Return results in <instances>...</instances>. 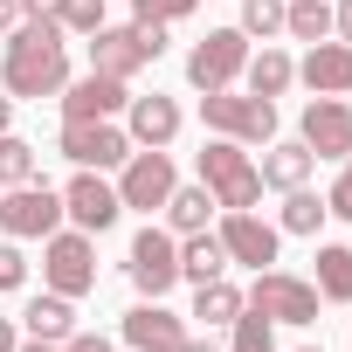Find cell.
<instances>
[{
  "instance_id": "6da1fadb",
  "label": "cell",
  "mask_w": 352,
  "mask_h": 352,
  "mask_svg": "<svg viewBox=\"0 0 352 352\" xmlns=\"http://www.w3.org/2000/svg\"><path fill=\"white\" fill-rule=\"evenodd\" d=\"M69 83V35L56 21H21L0 49V90L14 104H42V97H63Z\"/></svg>"
},
{
  "instance_id": "7a4b0ae2",
  "label": "cell",
  "mask_w": 352,
  "mask_h": 352,
  "mask_svg": "<svg viewBox=\"0 0 352 352\" xmlns=\"http://www.w3.org/2000/svg\"><path fill=\"white\" fill-rule=\"evenodd\" d=\"M194 166H201V187L214 194V208H221V214H228V208H256V201H263V173H256L249 145H235V138H208Z\"/></svg>"
},
{
  "instance_id": "3957f363",
  "label": "cell",
  "mask_w": 352,
  "mask_h": 352,
  "mask_svg": "<svg viewBox=\"0 0 352 352\" xmlns=\"http://www.w3.org/2000/svg\"><path fill=\"white\" fill-rule=\"evenodd\" d=\"M166 56V28H138V21H124V28H97L90 35V69L97 76H118V83H131L138 69H152Z\"/></svg>"
},
{
  "instance_id": "277c9868",
  "label": "cell",
  "mask_w": 352,
  "mask_h": 352,
  "mask_svg": "<svg viewBox=\"0 0 352 352\" xmlns=\"http://www.w3.org/2000/svg\"><path fill=\"white\" fill-rule=\"evenodd\" d=\"M42 290H56V297H90L97 290V235H83V228H56L49 242H42Z\"/></svg>"
},
{
  "instance_id": "5b68a950",
  "label": "cell",
  "mask_w": 352,
  "mask_h": 352,
  "mask_svg": "<svg viewBox=\"0 0 352 352\" xmlns=\"http://www.w3.org/2000/svg\"><path fill=\"white\" fill-rule=\"evenodd\" d=\"M201 118L214 138H235V145H270L276 138V104L270 97H249V90H208L201 97Z\"/></svg>"
},
{
  "instance_id": "8992f818",
  "label": "cell",
  "mask_w": 352,
  "mask_h": 352,
  "mask_svg": "<svg viewBox=\"0 0 352 352\" xmlns=\"http://www.w3.org/2000/svg\"><path fill=\"white\" fill-rule=\"evenodd\" d=\"M118 201H124V214H159L166 208V194L180 187V166H173V152H152V145H131V159L118 166Z\"/></svg>"
},
{
  "instance_id": "52a82bcc",
  "label": "cell",
  "mask_w": 352,
  "mask_h": 352,
  "mask_svg": "<svg viewBox=\"0 0 352 352\" xmlns=\"http://www.w3.org/2000/svg\"><path fill=\"white\" fill-rule=\"evenodd\" d=\"M56 228H63V194L49 180L0 187V235H8V242H49Z\"/></svg>"
},
{
  "instance_id": "ba28073f",
  "label": "cell",
  "mask_w": 352,
  "mask_h": 352,
  "mask_svg": "<svg viewBox=\"0 0 352 352\" xmlns=\"http://www.w3.org/2000/svg\"><path fill=\"white\" fill-rule=\"evenodd\" d=\"M242 63H249V35L242 28H208L194 49H187V83L208 97V90H235L242 83Z\"/></svg>"
},
{
  "instance_id": "9c48e42d",
  "label": "cell",
  "mask_w": 352,
  "mask_h": 352,
  "mask_svg": "<svg viewBox=\"0 0 352 352\" xmlns=\"http://www.w3.org/2000/svg\"><path fill=\"white\" fill-rule=\"evenodd\" d=\"M249 304L270 318V324H318V283L311 276H290V270H256V283H249Z\"/></svg>"
},
{
  "instance_id": "30bf717a",
  "label": "cell",
  "mask_w": 352,
  "mask_h": 352,
  "mask_svg": "<svg viewBox=\"0 0 352 352\" xmlns=\"http://www.w3.org/2000/svg\"><path fill=\"white\" fill-rule=\"evenodd\" d=\"M124 270H131L138 297H166L173 283H180V235H173L166 221H145V228L131 235V256H124Z\"/></svg>"
},
{
  "instance_id": "8fae6325",
  "label": "cell",
  "mask_w": 352,
  "mask_h": 352,
  "mask_svg": "<svg viewBox=\"0 0 352 352\" xmlns=\"http://www.w3.org/2000/svg\"><path fill=\"white\" fill-rule=\"evenodd\" d=\"M56 152H63L69 166H83V173H118V166L131 159V138H124L118 118H90V124H63Z\"/></svg>"
},
{
  "instance_id": "7c38bea8",
  "label": "cell",
  "mask_w": 352,
  "mask_h": 352,
  "mask_svg": "<svg viewBox=\"0 0 352 352\" xmlns=\"http://www.w3.org/2000/svg\"><path fill=\"white\" fill-rule=\"evenodd\" d=\"M63 221L83 228V235H111V228L124 221V201H118V187H111V173H83V166H76V180L63 187Z\"/></svg>"
},
{
  "instance_id": "4fadbf2b",
  "label": "cell",
  "mask_w": 352,
  "mask_h": 352,
  "mask_svg": "<svg viewBox=\"0 0 352 352\" xmlns=\"http://www.w3.org/2000/svg\"><path fill=\"white\" fill-rule=\"evenodd\" d=\"M214 235H221L228 263H242V270H270V263H276V249H283V228H276V221H263L256 208H228Z\"/></svg>"
},
{
  "instance_id": "5bb4252c",
  "label": "cell",
  "mask_w": 352,
  "mask_h": 352,
  "mask_svg": "<svg viewBox=\"0 0 352 352\" xmlns=\"http://www.w3.org/2000/svg\"><path fill=\"white\" fill-rule=\"evenodd\" d=\"M118 331H124V345H131V352H180V345L194 338L180 311H166V297H138V304L124 311V324H118Z\"/></svg>"
},
{
  "instance_id": "9a60e30c",
  "label": "cell",
  "mask_w": 352,
  "mask_h": 352,
  "mask_svg": "<svg viewBox=\"0 0 352 352\" xmlns=\"http://www.w3.org/2000/svg\"><path fill=\"white\" fill-rule=\"evenodd\" d=\"M63 124H90V118H124V104H131V83H118V76H97V69H83V76H69L63 83Z\"/></svg>"
},
{
  "instance_id": "2e32d148",
  "label": "cell",
  "mask_w": 352,
  "mask_h": 352,
  "mask_svg": "<svg viewBox=\"0 0 352 352\" xmlns=\"http://www.w3.org/2000/svg\"><path fill=\"white\" fill-rule=\"evenodd\" d=\"M297 138L311 145V159H345L352 152V104L345 97H311L304 104V118H297Z\"/></svg>"
},
{
  "instance_id": "e0dca14e",
  "label": "cell",
  "mask_w": 352,
  "mask_h": 352,
  "mask_svg": "<svg viewBox=\"0 0 352 352\" xmlns=\"http://www.w3.org/2000/svg\"><path fill=\"white\" fill-rule=\"evenodd\" d=\"M297 83L311 97H352V42H311L304 63H297Z\"/></svg>"
},
{
  "instance_id": "ac0fdd59",
  "label": "cell",
  "mask_w": 352,
  "mask_h": 352,
  "mask_svg": "<svg viewBox=\"0 0 352 352\" xmlns=\"http://www.w3.org/2000/svg\"><path fill=\"white\" fill-rule=\"evenodd\" d=\"M180 124H187V111L173 104V97H159V90L124 104V138H131V145H152V152H166L173 138H180Z\"/></svg>"
},
{
  "instance_id": "d6986e66",
  "label": "cell",
  "mask_w": 352,
  "mask_h": 352,
  "mask_svg": "<svg viewBox=\"0 0 352 352\" xmlns=\"http://www.w3.org/2000/svg\"><path fill=\"white\" fill-rule=\"evenodd\" d=\"M21 338H42V345H69V331H76V297H56V290H35L28 304H21Z\"/></svg>"
},
{
  "instance_id": "ffe728a7",
  "label": "cell",
  "mask_w": 352,
  "mask_h": 352,
  "mask_svg": "<svg viewBox=\"0 0 352 352\" xmlns=\"http://www.w3.org/2000/svg\"><path fill=\"white\" fill-rule=\"evenodd\" d=\"M263 187H276V194H290V187H311V173H318V159H311V145L304 138H270L263 145Z\"/></svg>"
},
{
  "instance_id": "44dd1931",
  "label": "cell",
  "mask_w": 352,
  "mask_h": 352,
  "mask_svg": "<svg viewBox=\"0 0 352 352\" xmlns=\"http://www.w3.org/2000/svg\"><path fill=\"white\" fill-rule=\"evenodd\" d=\"M290 83H297V63H290V56H283L276 42L249 49V63H242V90H249V97H270V104H276V97L290 90Z\"/></svg>"
},
{
  "instance_id": "7402d4cb",
  "label": "cell",
  "mask_w": 352,
  "mask_h": 352,
  "mask_svg": "<svg viewBox=\"0 0 352 352\" xmlns=\"http://www.w3.org/2000/svg\"><path fill=\"white\" fill-rule=\"evenodd\" d=\"M214 276H228V249H221V235L214 228H201V235H180V283H214Z\"/></svg>"
},
{
  "instance_id": "603a6c76",
  "label": "cell",
  "mask_w": 352,
  "mask_h": 352,
  "mask_svg": "<svg viewBox=\"0 0 352 352\" xmlns=\"http://www.w3.org/2000/svg\"><path fill=\"white\" fill-rule=\"evenodd\" d=\"M159 214H166V228H173V235H201V228H208V221H214L221 208H214V194H208V187L194 180V187H173Z\"/></svg>"
},
{
  "instance_id": "cb8c5ba5",
  "label": "cell",
  "mask_w": 352,
  "mask_h": 352,
  "mask_svg": "<svg viewBox=\"0 0 352 352\" xmlns=\"http://www.w3.org/2000/svg\"><path fill=\"white\" fill-rule=\"evenodd\" d=\"M311 263H318V270H311L318 297H324V304H352V249H345V242H318Z\"/></svg>"
},
{
  "instance_id": "d4e9b609",
  "label": "cell",
  "mask_w": 352,
  "mask_h": 352,
  "mask_svg": "<svg viewBox=\"0 0 352 352\" xmlns=\"http://www.w3.org/2000/svg\"><path fill=\"white\" fill-rule=\"evenodd\" d=\"M242 304H249V290H242V283H228V276H214V283H201V290H194V311H187V318H201V324L214 331V324H235V318H242Z\"/></svg>"
},
{
  "instance_id": "484cf974",
  "label": "cell",
  "mask_w": 352,
  "mask_h": 352,
  "mask_svg": "<svg viewBox=\"0 0 352 352\" xmlns=\"http://www.w3.org/2000/svg\"><path fill=\"white\" fill-rule=\"evenodd\" d=\"M324 221H331V208H324V194H311V187H290L283 208H276V228H283V235H318Z\"/></svg>"
},
{
  "instance_id": "4316f807",
  "label": "cell",
  "mask_w": 352,
  "mask_h": 352,
  "mask_svg": "<svg viewBox=\"0 0 352 352\" xmlns=\"http://www.w3.org/2000/svg\"><path fill=\"white\" fill-rule=\"evenodd\" d=\"M283 35L290 42H331V0H283Z\"/></svg>"
},
{
  "instance_id": "83f0119b",
  "label": "cell",
  "mask_w": 352,
  "mask_h": 352,
  "mask_svg": "<svg viewBox=\"0 0 352 352\" xmlns=\"http://www.w3.org/2000/svg\"><path fill=\"white\" fill-rule=\"evenodd\" d=\"M28 180H42V152L14 131H0V187H28Z\"/></svg>"
},
{
  "instance_id": "f1b7e54d",
  "label": "cell",
  "mask_w": 352,
  "mask_h": 352,
  "mask_svg": "<svg viewBox=\"0 0 352 352\" xmlns=\"http://www.w3.org/2000/svg\"><path fill=\"white\" fill-rule=\"evenodd\" d=\"M228 352H276V324L256 304H242V318L228 324Z\"/></svg>"
},
{
  "instance_id": "f546056e",
  "label": "cell",
  "mask_w": 352,
  "mask_h": 352,
  "mask_svg": "<svg viewBox=\"0 0 352 352\" xmlns=\"http://www.w3.org/2000/svg\"><path fill=\"white\" fill-rule=\"evenodd\" d=\"M249 42H276L283 35V0H242V21H235Z\"/></svg>"
},
{
  "instance_id": "4dcf8cb0",
  "label": "cell",
  "mask_w": 352,
  "mask_h": 352,
  "mask_svg": "<svg viewBox=\"0 0 352 352\" xmlns=\"http://www.w3.org/2000/svg\"><path fill=\"white\" fill-rule=\"evenodd\" d=\"M56 28H63L69 42H90V35L104 28V0H63V14H56Z\"/></svg>"
},
{
  "instance_id": "1f68e13d",
  "label": "cell",
  "mask_w": 352,
  "mask_h": 352,
  "mask_svg": "<svg viewBox=\"0 0 352 352\" xmlns=\"http://www.w3.org/2000/svg\"><path fill=\"white\" fill-rule=\"evenodd\" d=\"M201 8V0H131V21L138 28H173V21H187Z\"/></svg>"
},
{
  "instance_id": "d6a6232c",
  "label": "cell",
  "mask_w": 352,
  "mask_h": 352,
  "mask_svg": "<svg viewBox=\"0 0 352 352\" xmlns=\"http://www.w3.org/2000/svg\"><path fill=\"white\" fill-rule=\"evenodd\" d=\"M324 208H331L338 221H352V152L338 159V180H331V194H324Z\"/></svg>"
},
{
  "instance_id": "836d02e7",
  "label": "cell",
  "mask_w": 352,
  "mask_h": 352,
  "mask_svg": "<svg viewBox=\"0 0 352 352\" xmlns=\"http://www.w3.org/2000/svg\"><path fill=\"white\" fill-rule=\"evenodd\" d=\"M28 283V256H21V242H0V290H21Z\"/></svg>"
},
{
  "instance_id": "e575fe53",
  "label": "cell",
  "mask_w": 352,
  "mask_h": 352,
  "mask_svg": "<svg viewBox=\"0 0 352 352\" xmlns=\"http://www.w3.org/2000/svg\"><path fill=\"white\" fill-rule=\"evenodd\" d=\"M63 0H21V21H56Z\"/></svg>"
},
{
  "instance_id": "d590c367",
  "label": "cell",
  "mask_w": 352,
  "mask_h": 352,
  "mask_svg": "<svg viewBox=\"0 0 352 352\" xmlns=\"http://www.w3.org/2000/svg\"><path fill=\"white\" fill-rule=\"evenodd\" d=\"M331 35L352 42V0H331Z\"/></svg>"
},
{
  "instance_id": "8d00e7d4",
  "label": "cell",
  "mask_w": 352,
  "mask_h": 352,
  "mask_svg": "<svg viewBox=\"0 0 352 352\" xmlns=\"http://www.w3.org/2000/svg\"><path fill=\"white\" fill-rule=\"evenodd\" d=\"M69 352H111L104 331H69Z\"/></svg>"
},
{
  "instance_id": "74e56055",
  "label": "cell",
  "mask_w": 352,
  "mask_h": 352,
  "mask_svg": "<svg viewBox=\"0 0 352 352\" xmlns=\"http://www.w3.org/2000/svg\"><path fill=\"white\" fill-rule=\"evenodd\" d=\"M14 28H21V0H0V42H8Z\"/></svg>"
},
{
  "instance_id": "f35d334b",
  "label": "cell",
  "mask_w": 352,
  "mask_h": 352,
  "mask_svg": "<svg viewBox=\"0 0 352 352\" xmlns=\"http://www.w3.org/2000/svg\"><path fill=\"white\" fill-rule=\"evenodd\" d=\"M14 345H21V324H14V318H0V352H14Z\"/></svg>"
},
{
  "instance_id": "ab89813d",
  "label": "cell",
  "mask_w": 352,
  "mask_h": 352,
  "mask_svg": "<svg viewBox=\"0 0 352 352\" xmlns=\"http://www.w3.org/2000/svg\"><path fill=\"white\" fill-rule=\"evenodd\" d=\"M0 131H14V97L0 90Z\"/></svg>"
},
{
  "instance_id": "60d3db41",
  "label": "cell",
  "mask_w": 352,
  "mask_h": 352,
  "mask_svg": "<svg viewBox=\"0 0 352 352\" xmlns=\"http://www.w3.org/2000/svg\"><path fill=\"white\" fill-rule=\"evenodd\" d=\"M14 352H69V345H42V338H21Z\"/></svg>"
},
{
  "instance_id": "b9f144b4",
  "label": "cell",
  "mask_w": 352,
  "mask_h": 352,
  "mask_svg": "<svg viewBox=\"0 0 352 352\" xmlns=\"http://www.w3.org/2000/svg\"><path fill=\"white\" fill-rule=\"evenodd\" d=\"M180 352H221V345H214V338H187Z\"/></svg>"
},
{
  "instance_id": "7bdbcfd3",
  "label": "cell",
  "mask_w": 352,
  "mask_h": 352,
  "mask_svg": "<svg viewBox=\"0 0 352 352\" xmlns=\"http://www.w3.org/2000/svg\"><path fill=\"white\" fill-rule=\"evenodd\" d=\"M297 352H324V345H297Z\"/></svg>"
}]
</instances>
